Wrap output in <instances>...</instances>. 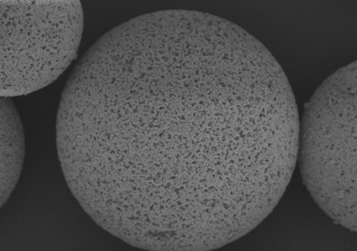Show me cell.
<instances>
[{"label": "cell", "instance_id": "obj_1", "mask_svg": "<svg viewBox=\"0 0 357 251\" xmlns=\"http://www.w3.org/2000/svg\"><path fill=\"white\" fill-rule=\"evenodd\" d=\"M285 137L272 77L231 25L169 10L140 142L148 198L171 250L230 244L273 185Z\"/></svg>", "mask_w": 357, "mask_h": 251}, {"label": "cell", "instance_id": "obj_2", "mask_svg": "<svg viewBox=\"0 0 357 251\" xmlns=\"http://www.w3.org/2000/svg\"><path fill=\"white\" fill-rule=\"evenodd\" d=\"M356 62L322 82L305 108L300 168L313 200L331 219L356 231Z\"/></svg>", "mask_w": 357, "mask_h": 251}, {"label": "cell", "instance_id": "obj_3", "mask_svg": "<svg viewBox=\"0 0 357 251\" xmlns=\"http://www.w3.org/2000/svg\"><path fill=\"white\" fill-rule=\"evenodd\" d=\"M0 95L12 98L54 82L75 59L84 29L78 0H1Z\"/></svg>", "mask_w": 357, "mask_h": 251}, {"label": "cell", "instance_id": "obj_4", "mask_svg": "<svg viewBox=\"0 0 357 251\" xmlns=\"http://www.w3.org/2000/svg\"><path fill=\"white\" fill-rule=\"evenodd\" d=\"M1 207L19 183L24 160V135L18 112L10 98L1 97Z\"/></svg>", "mask_w": 357, "mask_h": 251}]
</instances>
